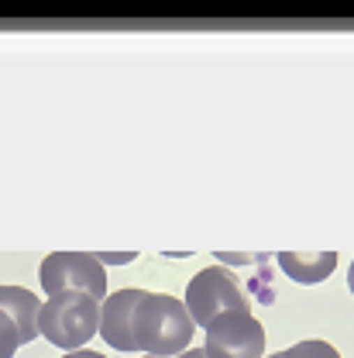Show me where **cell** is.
Wrapping results in <instances>:
<instances>
[{
  "label": "cell",
  "instance_id": "7",
  "mask_svg": "<svg viewBox=\"0 0 354 358\" xmlns=\"http://www.w3.org/2000/svg\"><path fill=\"white\" fill-rule=\"evenodd\" d=\"M0 310L17 324L24 345L38 338V313H42V303H38V296H35L31 289H21V286H0Z\"/></svg>",
  "mask_w": 354,
  "mask_h": 358
},
{
  "label": "cell",
  "instance_id": "14",
  "mask_svg": "<svg viewBox=\"0 0 354 358\" xmlns=\"http://www.w3.org/2000/svg\"><path fill=\"white\" fill-rule=\"evenodd\" d=\"M176 358H207V352H203V348H189V352H182V355H176Z\"/></svg>",
  "mask_w": 354,
  "mask_h": 358
},
{
  "label": "cell",
  "instance_id": "11",
  "mask_svg": "<svg viewBox=\"0 0 354 358\" xmlns=\"http://www.w3.org/2000/svg\"><path fill=\"white\" fill-rule=\"evenodd\" d=\"M96 255V262H103V266H128L138 259V252H93Z\"/></svg>",
  "mask_w": 354,
  "mask_h": 358
},
{
  "label": "cell",
  "instance_id": "10",
  "mask_svg": "<svg viewBox=\"0 0 354 358\" xmlns=\"http://www.w3.org/2000/svg\"><path fill=\"white\" fill-rule=\"evenodd\" d=\"M21 345H24V341H21L17 324H14L7 313L0 310V358H14V352H17Z\"/></svg>",
  "mask_w": 354,
  "mask_h": 358
},
{
  "label": "cell",
  "instance_id": "16",
  "mask_svg": "<svg viewBox=\"0 0 354 358\" xmlns=\"http://www.w3.org/2000/svg\"><path fill=\"white\" fill-rule=\"evenodd\" d=\"M265 358H279V355H265Z\"/></svg>",
  "mask_w": 354,
  "mask_h": 358
},
{
  "label": "cell",
  "instance_id": "4",
  "mask_svg": "<svg viewBox=\"0 0 354 358\" xmlns=\"http://www.w3.org/2000/svg\"><path fill=\"white\" fill-rule=\"evenodd\" d=\"M182 303L193 317V324H200V327L214 324L227 310H251L248 296L241 293V286L234 282V275L223 266H207L203 272H196L186 286Z\"/></svg>",
  "mask_w": 354,
  "mask_h": 358
},
{
  "label": "cell",
  "instance_id": "15",
  "mask_svg": "<svg viewBox=\"0 0 354 358\" xmlns=\"http://www.w3.org/2000/svg\"><path fill=\"white\" fill-rule=\"evenodd\" d=\"M348 286H351V293H354V262H351V268H348Z\"/></svg>",
  "mask_w": 354,
  "mask_h": 358
},
{
  "label": "cell",
  "instance_id": "8",
  "mask_svg": "<svg viewBox=\"0 0 354 358\" xmlns=\"http://www.w3.org/2000/svg\"><path fill=\"white\" fill-rule=\"evenodd\" d=\"M275 259L289 279H296L303 286L323 282L337 268V252H279Z\"/></svg>",
  "mask_w": 354,
  "mask_h": 358
},
{
  "label": "cell",
  "instance_id": "17",
  "mask_svg": "<svg viewBox=\"0 0 354 358\" xmlns=\"http://www.w3.org/2000/svg\"><path fill=\"white\" fill-rule=\"evenodd\" d=\"M145 358H155V355H145Z\"/></svg>",
  "mask_w": 354,
  "mask_h": 358
},
{
  "label": "cell",
  "instance_id": "12",
  "mask_svg": "<svg viewBox=\"0 0 354 358\" xmlns=\"http://www.w3.org/2000/svg\"><path fill=\"white\" fill-rule=\"evenodd\" d=\"M217 262H230V266H251V262H262V255H234V252H217Z\"/></svg>",
  "mask_w": 354,
  "mask_h": 358
},
{
  "label": "cell",
  "instance_id": "3",
  "mask_svg": "<svg viewBox=\"0 0 354 358\" xmlns=\"http://www.w3.org/2000/svg\"><path fill=\"white\" fill-rule=\"evenodd\" d=\"M38 279L48 296L59 293H87L93 300H107V272L93 252H52L38 266Z\"/></svg>",
  "mask_w": 354,
  "mask_h": 358
},
{
  "label": "cell",
  "instance_id": "9",
  "mask_svg": "<svg viewBox=\"0 0 354 358\" xmlns=\"http://www.w3.org/2000/svg\"><path fill=\"white\" fill-rule=\"evenodd\" d=\"M279 358H341V355H337V348L327 345V341H300V345L286 348Z\"/></svg>",
  "mask_w": 354,
  "mask_h": 358
},
{
  "label": "cell",
  "instance_id": "5",
  "mask_svg": "<svg viewBox=\"0 0 354 358\" xmlns=\"http://www.w3.org/2000/svg\"><path fill=\"white\" fill-rule=\"evenodd\" d=\"M207 331V358H265V327L251 310H227Z\"/></svg>",
  "mask_w": 354,
  "mask_h": 358
},
{
  "label": "cell",
  "instance_id": "2",
  "mask_svg": "<svg viewBox=\"0 0 354 358\" xmlns=\"http://www.w3.org/2000/svg\"><path fill=\"white\" fill-rule=\"evenodd\" d=\"M100 300L87 293H59L48 296L38 313V334L62 352H80L100 331Z\"/></svg>",
  "mask_w": 354,
  "mask_h": 358
},
{
  "label": "cell",
  "instance_id": "13",
  "mask_svg": "<svg viewBox=\"0 0 354 358\" xmlns=\"http://www.w3.org/2000/svg\"><path fill=\"white\" fill-rule=\"evenodd\" d=\"M62 358H103V355H96V352H87V348H80V352H66Z\"/></svg>",
  "mask_w": 354,
  "mask_h": 358
},
{
  "label": "cell",
  "instance_id": "1",
  "mask_svg": "<svg viewBox=\"0 0 354 358\" xmlns=\"http://www.w3.org/2000/svg\"><path fill=\"white\" fill-rule=\"evenodd\" d=\"M193 327L196 324L182 300L169 296V293H145L134 310V345L145 355L176 358L189 352Z\"/></svg>",
  "mask_w": 354,
  "mask_h": 358
},
{
  "label": "cell",
  "instance_id": "6",
  "mask_svg": "<svg viewBox=\"0 0 354 358\" xmlns=\"http://www.w3.org/2000/svg\"><path fill=\"white\" fill-rule=\"evenodd\" d=\"M148 289H117L100 307V338L117 352H138L134 345V310Z\"/></svg>",
  "mask_w": 354,
  "mask_h": 358
}]
</instances>
